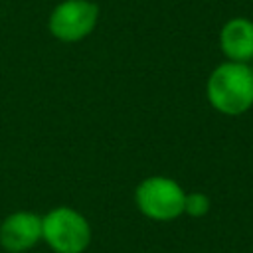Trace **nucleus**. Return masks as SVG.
<instances>
[{
	"label": "nucleus",
	"mask_w": 253,
	"mask_h": 253,
	"mask_svg": "<svg viewBox=\"0 0 253 253\" xmlns=\"http://www.w3.org/2000/svg\"><path fill=\"white\" fill-rule=\"evenodd\" d=\"M210 105L227 117H239L253 107V73L247 63L223 61L208 77Z\"/></svg>",
	"instance_id": "nucleus-1"
},
{
	"label": "nucleus",
	"mask_w": 253,
	"mask_h": 253,
	"mask_svg": "<svg viewBox=\"0 0 253 253\" xmlns=\"http://www.w3.org/2000/svg\"><path fill=\"white\" fill-rule=\"evenodd\" d=\"M42 239L55 253H83L91 243V225L81 211L57 206L42 215Z\"/></svg>",
	"instance_id": "nucleus-2"
},
{
	"label": "nucleus",
	"mask_w": 253,
	"mask_h": 253,
	"mask_svg": "<svg viewBox=\"0 0 253 253\" xmlns=\"http://www.w3.org/2000/svg\"><path fill=\"white\" fill-rule=\"evenodd\" d=\"M184 188L168 176H148L134 190V204L140 213L154 221H172L184 213Z\"/></svg>",
	"instance_id": "nucleus-3"
},
{
	"label": "nucleus",
	"mask_w": 253,
	"mask_h": 253,
	"mask_svg": "<svg viewBox=\"0 0 253 253\" xmlns=\"http://www.w3.org/2000/svg\"><path fill=\"white\" fill-rule=\"evenodd\" d=\"M99 20V6L91 0H61L49 14V34L65 43L87 38Z\"/></svg>",
	"instance_id": "nucleus-4"
},
{
	"label": "nucleus",
	"mask_w": 253,
	"mask_h": 253,
	"mask_svg": "<svg viewBox=\"0 0 253 253\" xmlns=\"http://www.w3.org/2000/svg\"><path fill=\"white\" fill-rule=\"evenodd\" d=\"M42 239V217L34 211L20 210L0 223V245L10 253H24Z\"/></svg>",
	"instance_id": "nucleus-5"
},
{
	"label": "nucleus",
	"mask_w": 253,
	"mask_h": 253,
	"mask_svg": "<svg viewBox=\"0 0 253 253\" xmlns=\"http://www.w3.org/2000/svg\"><path fill=\"white\" fill-rule=\"evenodd\" d=\"M219 47L227 61L249 63L253 59V20L237 16L219 30Z\"/></svg>",
	"instance_id": "nucleus-6"
},
{
	"label": "nucleus",
	"mask_w": 253,
	"mask_h": 253,
	"mask_svg": "<svg viewBox=\"0 0 253 253\" xmlns=\"http://www.w3.org/2000/svg\"><path fill=\"white\" fill-rule=\"evenodd\" d=\"M211 208V200L204 192H186L184 213L190 217H204Z\"/></svg>",
	"instance_id": "nucleus-7"
},
{
	"label": "nucleus",
	"mask_w": 253,
	"mask_h": 253,
	"mask_svg": "<svg viewBox=\"0 0 253 253\" xmlns=\"http://www.w3.org/2000/svg\"><path fill=\"white\" fill-rule=\"evenodd\" d=\"M247 65H249V69H251V73H253V59H251V61H249Z\"/></svg>",
	"instance_id": "nucleus-8"
}]
</instances>
